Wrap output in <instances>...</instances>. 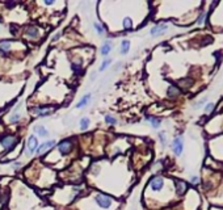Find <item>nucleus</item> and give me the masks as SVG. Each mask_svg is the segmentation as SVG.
I'll return each mask as SVG.
<instances>
[{
	"mask_svg": "<svg viewBox=\"0 0 223 210\" xmlns=\"http://www.w3.org/2000/svg\"><path fill=\"white\" fill-rule=\"evenodd\" d=\"M159 139H160V142L163 146H165V143H167V139H165V133H159Z\"/></svg>",
	"mask_w": 223,
	"mask_h": 210,
	"instance_id": "c85d7f7f",
	"label": "nucleus"
},
{
	"mask_svg": "<svg viewBox=\"0 0 223 210\" xmlns=\"http://www.w3.org/2000/svg\"><path fill=\"white\" fill-rule=\"evenodd\" d=\"M89 99H91V95H85V96H83L81 97V100L79 101L78 104H76V108L78 109H80V108H83V106H85L87 104H88V101H89Z\"/></svg>",
	"mask_w": 223,
	"mask_h": 210,
	"instance_id": "f3484780",
	"label": "nucleus"
},
{
	"mask_svg": "<svg viewBox=\"0 0 223 210\" xmlns=\"http://www.w3.org/2000/svg\"><path fill=\"white\" fill-rule=\"evenodd\" d=\"M11 42L9 41H2L0 42V54H7V51L11 49Z\"/></svg>",
	"mask_w": 223,
	"mask_h": 210,
	"instance_id": "ddd939ff",
	"label": "nucleus"
},
{
	"mask_svg": "<svg viewBox=\"0 0 223 210\" xmlns=\"http://www.w3.org/2000/svg\"><path fill=\"white\" fill-rule=\"evenodd\" d=\"M25 34H27L28 37H30V38H38V36H40V33H38V29L36 27L28 28L27 32H25Z\"/></svg>",
	"mask_w": 223,
	"mask_h": 210,
	"instance_id": "f8f14e48",
	"label": "nucleus"
},
{
	"mask_svg": "<svg viewBox=\"0 0 223 210\" xmlns=\"http://www.w3.org/2000/svg\"><path fill=\"white\" fill-rule=\"evenodd\" d=\"M146 120L150 121L151 125H152V128H154V129H158L159 126H160V124H162V120H160V118H156V117L147 116V117H146Z\"/></svg>",
	"mask_w": 223,
	"mask_h": 210,
	"instance_id": "dca6fc26",
	"label": "nucleus"
},
{
	"mask_svg": "<svg viewBox=\"0 0 223 210\" xmlns=\"http://www.w3.org/2000/svg\"><path fill=\"white\" fill-rule=\"evenodd\" d=\"M129 49H130V41L124 40L122 42H121V53L126 54L127 51H129Z\"/></svg>",
	"mask_w": 223,
	"mask_h": 210,
	"instance_id": "a211bd4d",
	"label": "nucleus"
},
{
	"mask_svg": "<svg viewBox=\"0 0 223 210\" xmlns=\"http://www.w3.org/2000/svg\"><path fill=\"white\" fill-rule=\"evenodd\" d=\"M122 25H124V29L131 30V29H133V21H131V18H130V17H125Z\"/></svg>",
	"mask_w": 223,
	"mask_h": 210,
	"instance_id": "6ab92c4d",
	"label": "nucleus"
},
{
	"mask_svg": "<svg viewBox=\"0 0 223 210\" xmlns=\"http://www.w3.org/2000/svg\"><path fill=\"white\" fill-rule=\"evenodd\" d=\"M45 4H46V5H53V4H54V2H50V0H46V2H45Z\"/></svg>",
	"mask_w": 223,
	"mask_h": 210,
	"instance_id": "473e14b6",
	"label": "nucleus"
},
{
	"mask_svg": "<svg viewBox=\"0 0 223 210\" xmlns=\"http://www.w3.org/2000/svg\"><path fill=\"white\" fill-rule=\"evenodd\" d=\"M172 150H173L175 155L176 156H180L181 152L184 150V142H182V138L181 137H176L172 142Z\"/></svg>",
	"mask_w": 223,
	"mask_h": 210,
	"instance_id": "20e7f679",
	"label": "nucleus"
},
{
	"mask_svg": "<svg viewBox=\"0 0 223 210\" xmlns=\"http://www.w3.org/2000/svg\"><path fill=\"white\" fill-rule=\"evenodd\" d=\"M206 101H207V97H203V99L197 101V103H194L193 108H194V109H200V108H202L203 105H206Z\"/></svg>",
	"mask_w": 223,
	"mask_h": 210,
	"instance_id": "4be33fe9",
	"label": "nucleus"
},
{
	"mask_svg": "<svg viewBox=\"0 0 223 210\" xmlns=\"http://www.w3.org/2000/svg\"><path fill=\"white\" fill-rule=\"evenodd\" d=\"M32 113H36L38 117H49L50 114L54 113V109H46L45 106H37L32 108Z\"/></svg>",
	"mask_w": 223,
	"mask_h": 210,
	"instance_id": "423d86ee",
	"label": "nucleus"
},
{
	"mask_svg": "<svg viewBox=\"0 0 223 210\" xmlns=\"http://www.w3.org/2000/svg\"><path fill=\"white\" fill-rule=\"evenodd\" d=\"M34 131L37 133L38 135H41V137H47L49 135V131L46 130V128L42 125H37L36 128H34Z\"/></svg>",
	"mask_w": 223,
	"mask_h": 210,
	"instance_id": "2eb2a0df",
	"label": "nucleus"
},
{
	"mask_svg": "<svg viewBox=\"0 0 223 210\" xmlns=\"http://www.w3.org/2000/svg\"><path fill=\"white\" fill-rule=\"evenodd\" d=\"M205 18H206V12H202V15L200 16V18H198V24L201 25V24H203V21H205Z\"/></svg>",
	"mask_w": 223,
	"mask_h": 210,
	"instance_id": "7c9ffc66",
	"label": "nucleus"
},
{
	"mask_svg": "<svg viewBox=\"0 0 223 210\" xmlns=\"http://www.w3.org/2000/svg\"><path fill=\"white\" fill-rule=\"evenodd\" d=\"M0 143H2V146L4 147L5 152H8V151H11L16 146L17 138L16 137H12V135H5V137H3L2 139H0Z\"/></svg>",
	"mask_w": 223,
	"mask_h": 210,
	"instance_id": "f03ea898",
	"label": "nucleus"
},
{
	"mask_svg": "<svg viewBox=\"0 0 223 210\" xmlns=\"http://www.w3.org/2000/svg\"><path fill=\"white\" fill-rule=\"evenodd\" d=\"M190 183H192L193 185H198V184H200V179L197 176H192V177H190Z\"/></svg>",
	"mask_w": 223,
	"mask_h": 210,
	"instance_id": "c756f323",
	"label": "nucleus"
},
{
	"mask_svg": "<svg viewBox=\"0 0 223 210\" xmlns=\"http://www.w3.org/2000/svg\"><path fill=\"white\" fill-rule=\"evenodd\" d=\"M95 202H96L101 209H109L110 205H112V198L106 194L97 193L96 196H95Z\"/></svg>",
	"mask_w": 223,
	"mask_h": 210,
	"instance_id": "f257e3e1",
	"label": "nucleus"
},
{
	"mask_svg": "<svg viewBox=\"0 0 223 210\" xmlns=\"http://www.w3.org/2000/svg\"><path fill=\"white\" fill-rule=\"evenodd\" d=\"M88 126H89V118L83 117V118L80 120V130H83V131L87 130Z\"/></svg>",
	"mask_w": 223,
	"mask_h": 210,
	"instance_id": "aec40b11",
	"label": "nucleus"
},
{
	"mask_svg": "<svg viewBox=\"0 0 223 210\" xmlns=\"http://www.w3.org/2000/svg\"><path fill=\"white\" fill-rule=\"evenodd\" d=\"M180 93H181V91L178 90V87H176V85H169L168 87V90H167V96L169 97V99H176V97H178L180 96Z\"/></svg>",
	"mask_w": 223,
	"mask_h": 210,
	"instance_id": "9b49d317",
	"label": "nucleus"
},
{
	"mask_svg": "<svg viewBox=\"0 0 223 210\" xmlns=\"http://www.w3.org/2000/svg\"><path fill=\"white\" fill-rule=\"evenodd\" d=\"M110 50H112V43L109 42V41H106L103 46H101V49H100V53H101V55H108L110 53Z\"/></svg>",
	"mask_w": 223,
	"mask_h": 210,
	"instance_id": "4468645a",
	"label": "nucleus"
},
{
	"mask_svg": "<svg viewBox=\"0 0 223 210\" xmlns=\"http://www.w3.org/2000/svg\"><path fill=\"white\" fill-rule=\"evenodd\" d=\"M55 146V141H47V142H43L42 144H40L38 146V149H37V154L38 155H41V154H43V152H46L49 149H51V147H54Z\"/></svg>",
	"mask_w": 223,
	"mask_h": 210,
	"instance_id": "9d476101",
	"label": "nucleus"
},
{
	"mask_svg": "<svg viewBox=\"0 0 223 210\" xmlns=\"http://www.w3.org/2000/svg\"><path fill=\"white\" fill-rule=\"evenodd\" d=\"M213 109H214V103H207L205 105V113L206 114H210L213 112Z\"/></svg>",
	"mask_w": 223,
	"mask_h": 210,
	"instance_id": "393cba45",
	"label": "nucleus"
},
{
	"mask_svg": "<svg viewBox=\"0 0 223 210\" xmlns=\"http://www.w3.org/2000/svg\"><path fill=\"white\" fill-rule=\"evenodd\" d=\"M72 70L75 72H80V70H81V63H72Z\"/></svg>",
	"mask_w": 223,
	"mask_h": 210,
	"instance_id": "cd10ccee",
	"label": "nucleus"
},
{
	"mask_svg": "<svg viewBox=\"0 0 223 210\" xmlns=\"http://www.w3.org/2000/svg\"><path fill=\"white\" fill-rule=\"evenodd\" d=\"M167 29H168V25L167 24H159V25H156V27H154V28L151 29V36L152 37H158V36L163 34Z\"/></svg>",
	"mask_w": 223,
	"mask_h": 210,
	"instance_id": "1a4fd4ad",
	"label": "nucleus"
},
{
	"mask_svg": "<svg viewBox=\"0 0 223 210\" xmlns=\"http://www.w3.org/2000/svg\"><path fill=\"white\" fill-rule=\"evenodd\" d=\"M20 120H21V114H18V113H15L13 116H11V118H9V121H11L12 124H16Z\"/></svg>",
	"mask_w": 223,
	"mask_h": 210,
	"instance_id": "b1692460",
	"label": "nucleus"
},
{
	"mask_svg": "<svg viewBox=\"0 0 223 210\" xmlns=\"http://www.w3.org/2000/svg\"><path fill=\"white\" fill-rule=\"evenodd\" d=\"M175 187H176V193L178 196H182L184 193L187 192L188 184L185 181H182V180H175Z\"/></svg>",
	"mask_w": 223,
	"mask_h": 210,
	"instance_id": "6e6552de",
	"label": "nucleus"
},
{
	"mask_svg": "<svg viewBox=\"0 0 223 210\" xmlns=\"http://www.w3.org/2000/svg\"><path fill=\"white\" fill-rule=\"evenodd\" d=\"M93 28L96 29V32H97V34H100V36H103L104 34V29H103V27L99 24V22H95L93 24Z\"/></svg>",
	"mask_w": 223,
	"mask_h": 210,
	"instance_id": "5701e85b",
	"label": "nucleus"
},
{
	"mask_svg": "<svg viewBox=\"0 0 223 210\" xmlns=\"http://www.w3.org/2000/svg\"><path fill=\"white\" fill-rule=\"evenodd\" d=\"M38 149V141H37V137L34 135H30L28 138V154L32 155L33 152H36Z\"/></svg>",
	"mask_w": 223,
	"mask_h": 210,
	"instance_id": "0eeeda50",
	"label": "nucleus"
},
{
	"mask_svg": "<svg viewBox=\"0 0 223 210\" xmlns=\"http://www.w3.org/2000/svg\"><path fill=\"white\" fill-rule=\"evenodd\" d=\"M164 187V179L160 176H155L152 177L151 181H150V188L154 190V192H159V190H162Z\"/></svg>",
	"mask_w": 223,
	"mask_h": 210,
	"instance_id": "7ed1b4c3",
	"label": "nucleus"
},
{
	"mask_svg": "<svg viewBox=\"0 0 223 210\" xmlns=\"http://www.w3.org/2000/svg\"><path fill=\"white\" fill-rule=\"evenodd\" d=\"M105 122L110 124V125H116V124H117V120L113 118L112 116H105Z\"/></svg>",
	"mask_w": 223,
	"mask_h": 210,
	"instance_id": "bb28decb",
	"label": "nucleus"
},
{
	"mask_svg": "<svg viewBox=\"0 0 223 210\" xmlns=\"http://www.w3.org/2000/svg\"><path fill=\"white\" fill-rule=\"evenodd\" d=\"M61 36H62V33H56L55 36L51 37V41H53V42H56V41H58L59 38H61Z\"/></svg>",
	"mask_w": 223,
	"mask_h": 210,
	"instance_id": "2f4dec72",
	"label": "nucleus"
},
{
	"mask_svg": "<svg viewBox=\"0 0 223 210\" xmlns=\"http://www.w3.org/2000/svg\"><path fill=\"white\" fill-rule=\"evenodd\" d=\"M72 150V142L70 139H65L58 144V151L61 152L62 155H68Z\"/></svg>",
	"mask_w": 223,
	"mask_h": 210,
	"instance_id": "39448f33",
	"label": "nucleus"
},
{
	"mask_svg": "<svg viewBox=\"0 0 223 210\" xmlns=\"http://www.w3.org/2000/svg\"><path fill=\"white\" fill-rule=\"evenodd\" d=\"M178 83H180V85H181V87H184V88H189V87H192L193 80H192V79H189V78H187V79H181Z\"/></svg>",
	"mask_w": 223,
	"mask_h": 210,
	"instance_id": "412c9836",
	"label": "nucleus"
},
{
	"mask_svg": "<svg viewBox=\"0 0 223 210\" xmlns=\"http://www.w3.org/2000/svg\"><path fill=\"white\" fill-rule=\"evenodd\" d=\"M110 63H112V59H109V58L105 59V61L103 62V65H101V67H100V71H104V70H105L108 66H109Z\"/></svg>",
	"mask_w": 223,
	"mask_h": 210,
	"instance_id": "a878e982",
	"label": "nucleus"
}]
</instances>
